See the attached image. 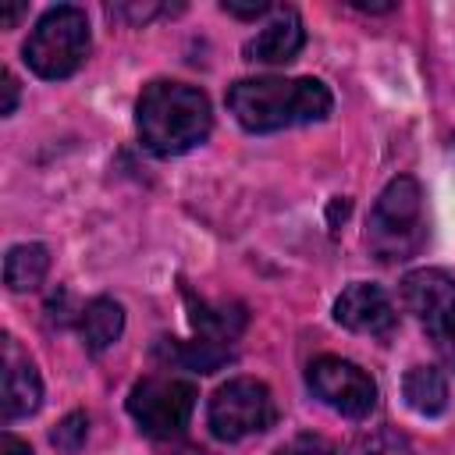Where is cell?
<instances>
[{
    "label": "cell",
    "mask_w": 455,
    "mask_h": 455,
    "mask_svg": "<svg viewBox=\"0 0 455 455\" xmlns=\"http://www.w3.org/2000/svg\"><path fill=\"white\" fill-rule=\"evenodd\" d=\"M402 302L430 334L448 316H455V277L441 267L412 270L402 277Z\"/></svg>",
    "instance_id": "cell-9"
},
{
    "label": "cell",
    "mask_w": 455,
    "mask_h": 455,
    "mask_svg": "<svg viewBox=\"0 0 455 455\" xmlns=\"http://www.w3.org/2000/svg\"><path fill=\"white\" fill-rule=\"evenodd\" d=\"M160 352L167 359H174L181 370H196V373H213L224 359H228V345L206 341V338H192V341H164Z\"/></svg>",
    "instance_id": "cell-16"
},
{
    "label": "cell",
    "mask_w": 455,
    "mask_h": 455,
    "mask_svg": "<svg viewBox=\"0 0 455 455\" xmlns=\"http://www.w3.org/2000/svg\"><path fill=\"white\" fill-rule=\"evenodd\" d=\"M405 405L419 416H441L448 409V377L437 366H412L402 380Z\"/></svg>",
    "instance_id": "cell-15"
},
{
    "label": "cell",
    "mask_w": 455,
    "mask_h": 455,
    "mask_svg": "<svg viewBox=\"0 0 455 455\" xmlns=\"http://www.w3.org/2000/svg\"><path fill=\"white\" fill-rule=\"evenodd\" d=\"M306 384L313 391V398H320L327 409L348 416V419H363L370 416V409L377 405V384L373 377L341 359V355H320L309 363L306 370Z\"/></svg>",
    "instance_id": "cell-7"
},
{
    "label": "cell",
    "mask_w": 455,
    "mask_h": 455,
    "mask_svg": "<svg viewBox=\"0 0 455 455\" xmlns=\"http://www.w3.org/2000/svg\"><path fill=\"white\" fill-rule=\"evenodd\" d=\"M124 331V309L121 302H114L110 295H96L82 306L78 313V334L85 341L89 352H103L110 348Z\"/></svg>",
    "instance_id": "cell-12"
},
{
    "label": "cell",
    "mask_w": 455,
    "mask_h": 455,
    "mask_svg": "<svg viewBox=\"0 0 455 455\" xmlns=\"http://www.w3.org/2000/svg\"><path fill=\"white\" fill-rule=\"evenodd\" d=\"M196 384L174 373H149L128 391V412L149 437H174L188 427L196 409Z\"/></svg>",
    "instance_id": "cell-6"
},
{
    "label": "cell",
    "mask_w": 455,
    "mask_h": 455,
    "mask_svg": "<svg viewBox=\"0 0 455 455\" xmlns=\"http://www.w3.org/2000/svg\"><path fill=\"white\" fill-rule=\"evenodd\" d=\"M85 437H89V416H85V412H68V416L50 430V444L60 448V451H68V455H75V451L85 444Z\"/></svg>",
    "instance_id": "cell-18"
},
{
    "label": "cell",
    "mask_w": 455,
    "mask_h": 455,
    "mask_svg": "<svg viewBox=\"0 0 455 455\" xmlns=\"http://www.w3.org/2000/svg\"><path fill=\"white\" fill-rule=\"evenodd\" d=\"M188 299V316H192V327H196V338H206V341H217V345H228L242 334L245 327V309L242 306H210L203 299H192V291H185Z\"/></svg>",
    "instance_id": "cell-13"
},
{
    "label": "cell",
    "mask_w": 455,
    "mask_h": 455,
    "mask_svg": "<svg viewBox=\"0 0 455 455\" xmlns=\"http://www.w3.org/2000/svg\"><path fill=\"white\" fill-rule=\"evenodd\" d=\"M0 455H32V448H28L25 441H18L14 434H4V441H0Z\"/></svg>",
    "instance_id": "cell-23"
},
{
    "label": "cell",
    "mask_w": 455,
    "mask_h": 455,
    "mask_svg": "<svg viewBox=\"0 0 455 455\" xmlns=\"http://www.w3.org/2000/svg\"><path fill=\"white\" fill-rule=\"evenodd\" d=\"M334 100L320 78H242L228 89V110L245 132H281L331 114Z\"/></svg>",
    "instance_id": "cell-1"
},
{
    "label": "cell",
    "mask_w": 455,
    "mask_h": 455,
    "mask_svg": "<svg viewBox=\"0 0 455 455\" xmlns=\"http://www.w3.org/2000/svg\"><path fill=\"white\" fill-rule=\"evenodd\" d=\"M348 455H416V451H412L409 437L398 434L395 427H377V430L363 434V437L352 444Z\"/></svg>",
    "instance_id": "cell-17"
},
{
    "label": "cell",
    "mask_w": 455,
    "mask_h": 455,
    "mask_svg": "<svg viewBox=\"0 0 455 455\" xmlns=\"http://www.w3.org/2000/svg\"><path fill=\"white\" fill-rule=\"evenodd\" d=\"M14 107H18V78L11 71H4V103H0V114L11 117Z\"/></svg>",
    "instance_id": "cell-21"
},
{
    "label": "cell",
    "mask_w": 455,
    "mask_h": 455,
    "mask_svg": "<svg viewBox=\"0 0 455 455\" xmlns=\"http://www.w3.org/2000/svg\"><path fill=\"white\" fill-rule=\"evenodd\" d=\"M306 32H302V18L295 11H277L274 21H267L249 43H245V60H259V64H288L295 60V53L302 50Z\"/></svg>",
    "instance_id": "cell-11"
},
{
    "label": "cell",
    "mask_w": 455,
    "mask_h": 455,
    "mask_svg": "<svg viewBox=\"0 0 455 455\" xmlns=\"http://www.w3.org/2000/svg\"><path fill=\"white\" fill-rule=\"evenodd\" d=\"M430 338H434V348L444 359V366L455 370V316H448L437 331H430Z\"/></svg>",
    "instance_id": "cell-20"
},
{
    "label": "cell",
    "mask_w": 455,
    "mask_h": 455,
    "mask_svg": "<svg viewBox=\"0 0 455 455\" xmlns=\"http://www.w3.org/2000/svg\"><path fill=\"white\" fill-rule=\"evenodd\" d=\"M89 46H92V36H89L85 11L75 4H57L36 21L25 43V64L39 78L57 82V78L75 75L85 64Z\"/></svg>",
    "instance_id": "cell-4"
},
{
    "label": "cell",
    "mask_w": 455,
    "mask_h": 455,
    "mask_svg": "<svg viewBox=\"0 0 455 455\" xmlns=\"http://www.w3.org/2000/svg\"><path fill=\"white\" fill-rule=\"evenodd\" d=\"M213 128L206 92L185 82H149L135 103V132L156 156H178L196 149Z\"/></svg>",
    "instance_id": "cell-2"
},
{
    "label": "cell",
    "mask_w": 455,
    "mask_h": 455,
    "mask_svg": "<svg viewBox=\"0 0 455 455\" xmlns=\"http://www.w3.org/2000/svg\"><path fill=\"white\" fill-rule=\"evenodd\" d=\"M50 270V249L39 242H21L11 245L4 256V284L11 291H32L46 281Z\"/></svg>",
    "instance_id": "cell-14"
},
{
    "label": "cell",
    "mask_w": 455,
    "mask_h": 455,
    "mask_svg": "<svg viewBox=\"0 0 455 455\" xmlns=\"http://www.w3.org/2000/svg\"><path fill=\"white\" fill-rule=\"evenodd\" d=\"M427 217H423V188L416 178L398 174L377 196L366 220V245L380 263H402L423 249Z\"/></svg>",
    "instance_id": "cell-3"
},
{
    "label": "cell",
    "mask_w": 455,
    "mask_h": 455,
    "mask_svg": "<svg viewBox=\"0 0 455 455\" xmlns=\"http://www.w3.org/2000/svg\"><path fill=\"white\" fill-rule=\"evenodd\" d=\"M274 419H277L274 395L256 377H235V380H228L224 387H217V395L210 398V409H206L210 434L217 441H228V444L270 430Z\"/></svg>",
    "instance_id": "cell-5"
},
{
    "label": "cell",
    "mask_w": 455,
    "mask_h": 455,
    "mask_svg": "<svg viewBox=\"0 0 455 455\" xmlns=\"http://www.w3.org/2000/svg\"><path fill=\"white\" fill-rule=\"evenodd\" d=\"M0 402H4V419H21V416H32L43 402V380L32 366V359L18 348V341L11 334H4V391H0Z\"/></svg>",
    "instance_id": "cell-10"
},
{
    "label": "cell",
    "mask_w": 455,
    "mask_h": 455,
    "mask_svg": "<svg viewBox=\"0 0 455 455\" xmlns=\"http://www.w3.org/2000/svg\"><path fill=\"white\" fill-rule=\"evenodd\" d=\"M274 455H334V451H331V444H327L323 437H316V434H299V437H291L288 444H281Z\"/></svg>",
    "instance_id": "cell-19"
},
{
    "label": "cell",
    "mask_w": 455,
    "mask_h": 455,
    "mask_svg": "<svg viewBox=\"0 0 455 455\" xmlns=\"http://www.w3.org/2000/svg\"><path fill=\"white\" fill-rule=\"evenodd\" d=\"M21 11H25V4H14V7H7V11H4V28H11V25L21 18Z\"/></svg>",
    "instance_id": "cell-24"
},
{
    "label": "cell",
    "mask_w": 455,
    "mask_h": 455,
    "mask_svg": "<svg viewBox=\"0 0 455 455\" xmlns=\"http://www.w3.org/2000/svg\"><path fill=\"white\" fill-rule=\"evenodd\" d=\"M334 320L341 327H348L355 334H370V338H387L398 323L387 291L380 284H370V281H355L338 295Z\"/></svg>",
    "instance_id": "cell-8"
},
{
    "label": "cell",
    "mask_w": 455,
    "mask_h": 455,
    "mask_svg": "<svg viewBox=\"0 0 455 455\" xmlns=\"http://www.w3.org/2000/svg\"><path fill=\"white\" fill-rule=\"evenodd\" d=\"M224 11L228 14H235V18H259V14H267V11H274L270 4H224Z\"/></svg>",
    "instance_id": "cell-22"
}]
</instances>
